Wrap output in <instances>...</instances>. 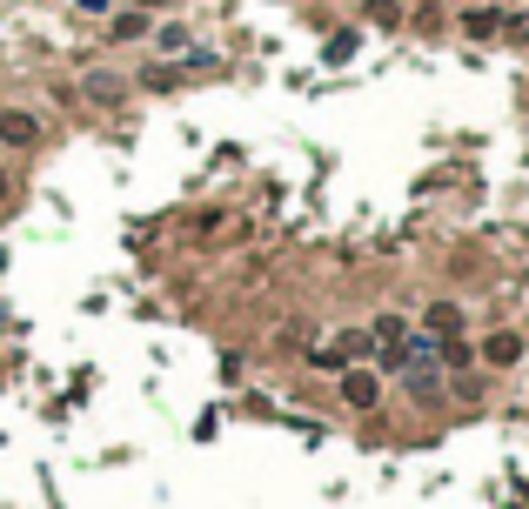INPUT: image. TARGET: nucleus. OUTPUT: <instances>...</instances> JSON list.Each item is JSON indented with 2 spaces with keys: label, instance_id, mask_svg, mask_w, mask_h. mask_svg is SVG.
I'll return each instance as SVG.
<instances>
[{
  "label": "nucleus",
  "instance_id": "nucleus-12",
  "mask_svg": "<svg viewBox=\"0 0 529 509\" xmlns=\"http://www.w3.org/2000/svg\"><path fill=\"white\" fill-rule=\"evenodd\" d=\"M335 349L349 355V362H362V355L375 349V335H369V329H349V335H335Z\"/></svg>",
  "mask_w": 529,
  "mask_h": 509
},
{
  "label": "nucleus",
  "instance_id": "nucleus-13",
  "mask_svg": "<svg viewBox=\"0 0 529 509\" xmlns=\"http://www.w3.org/2000/svg\"><path fill=\"white\" fill-rule=\"evenodd\" d=\"M88 94L94 101H121V74H88Z\"/></svg>",
  "mask_w": 529,
  "mask_h": 509
},
{
  "label": "nucleus",
  "instance_id": "nucleus-10",
  "mask_svg": "<svg viewBox=\"0 0 529 509\" xmlns=\"http://www.w3.org/2000/svg\"><path fill=\"white\" fill-rule=\"evenodd\" d=\"M148 27H155V21H148V7H134V14H121V21L108 27V34H114V41H141Z\"/></svg>",
  "mask_w": 529,
  "mask_h": 509
},
{
  "label": "nucleus",
  "instance_id": "nucleus-15",
  "mask_svg": "<svg viewBox=\"0 0 529 509\" xmlns=\"http://www.w3.org/2000/svg\"><path fill=\"white\" fill-rule=\"evenodd\" d=\"M81 7H88V14H108V0H81Z\"/></svg>",
  "mask_w": 529,
  "mask_h": 509
},
{
  "label": "nucleus",
  "instance_id": "nucleus-8",
  "mask_svg": "<svg viewBox=\"0 0 529 509\" xmlns=\"http://www.w3.org/2000/svg\"><path fill=\"white\" fill-rule=\"evenodd\" d=\"M469 355H476V349H469L463 335H442V342H436V362H442V369H469Z\"/></svg>",
  "mask_w": 529,
  "mask_h": 509
},
{
  "label": "nucleus",
  "instance_id": "nucleus-7",
  "mask_svg": "<svg viewBox=\"0 0 529 509\" xmlns=\"http://www.w3.org/2000/svg\"><path fill=\"white\" fill-rule=\"evenodd\" d=\"M516 355H523V342H516V335H489V342H483V362H496V369H509V362H516Z\"/></svg>",
  "mask_w": 529,
  "mask_h": 509
},
{
  "label": "nucleus",
  "instance_id": "nucleus-14",
  "mask_svg": "<svg viewBox=\"0 0 529 509\" xmlns=\"http://www.w3.org/2000/svg\"><path fill=\"white\" fill-rule=\"evenodd\" d=\"M309 362H315V369H329V376H342V369H349V355L335 349V342H329V349H309Z\"/></svg>",
  "mask_w": 529,
  "mask_h": 509
},
{
  "label": "nucleus",
  "instance_id": "nucleus-17",
  "mask_svg": "<svg viewBox=\"0 0 529 509\" xmlns=\"http://www.w3.org/2000/svg\"><path fill=\"white\" fill-rule=\"evenodd\" d=\"M141 7H168V0H141Z\"/></svg>",
  "mask_w": 529,
  "mask_h": 509
},
{
  "label": "nucleus",
  "instance_id": "nucleus-18",
  "mask_svg": "<svg viewBox=\"0 0 529 509\" xmlns=\"http://www.w3.org/2000/svg\"><path fill=\"white\" fill-rule=\"evenodd\" d=\"M416 7H436V0H416Z\"/></svg>",
  "mask_w": 529,
  "mask_h": 509
},
{
  "label": "nucleus",
  "instance_id": "nucleus-3",
  "mask_svg": "<svg viewBox=\"0 0 529 509\" xmlns=\"http://www.w3.org/2000/svg\"><path fill=\"white\" fill-rule=\"evenodd\" d=\"M422 329L436 335H463V309H456V302H449V295H442V302H429V315H422Z\"/></svg>",
  "mask_w": 529,
  "mask_h": 509
},
{
  "label": "nucleus",
  "instance_id": "nucleus-1",
  "mask_svg": "<svg viewBox=\"0 0 529 509\" xmlns=\"http://www.w3.org/2000/svg\"><path fill=\"white\" fill-rule=\"evenodd\" d=\"M342 402H349V409H375V402H382V376H369V369H342Z\"/></svg>",
  "mask_w": 529,
  "mask_h": 509
},
{
  "label": "nucleus",
  "instance_id": "nucleus-2",
  "mask_svg": "<svg viewBox=\"0 0 529 509\" xmlns=\"http://www.w3.org/2000/svg\"><path fill=\"white\" fill-rule=\"evenodd\" d=\"M0 141H7V148H34V141H41V121L21 114V108H0Z\"/></svg>",
  "mask_w": 529,
  "mask_h": 509
},
{
  "label": "nucleus",
  "instance_id": "nucleus-4",
  "mask_svg": "<svg viewBox=\"0 0 529 509\" xmlns=\"http://www.w3.org/2000/svg\"><path fill=\"white\" fill-rule=\"evenodd\" d=\"M463 34L469 41H489V34H503V14L496 7H463Z\"/></svg>",
  "mask_w": 529,
  "mask_h": 509
},
{
  "label": "nucleus",
  "instance_id": "nucleus-5",
  "mask_svg": "<svg viewBox=\"0 0 529 509\" xmlns=\"http://www.w3.org/2000/svg\"><path fill=\"white\" fill-rule=\"evenodd\" d=\"M369 335L382 342V349H402V342H409V322H402V315H375ZM402 355H409V349H402Z\"/></svg>",
  "mask_w": 529,
  "mask_h": 509
},
{
  "label": "nucleus",
  "instance_id": "nucleus-6",
  "mask_svg": "<svg viewBox=\"0 0 529 509\" xmlns=\"http://www.w3.org/2000/svg\"><path fill=\"white\" fill-rule=\"evenodd\" d=\"M402 382H409V396H422V402L442 396V376H436V369H422V362H409V369H402Z\"/></svg>",
  "mask_w": 529,
  "mask_h": 509
},
{
  "label": "nucleus",
  "instance_id": "nucleus-19",
  "mask_svg": "<svg viewBox=\"0 0 529 509\" xmlns=\"http://www.w3.org/2000/svg\"><path fill=\"white\" fill-rule=\"evenodd\" d=\"M0 268H7V255H0Z\"/></svg>",
  "mask_w": 529,
  "mask_h": 509
},
{
  "label": "nucleus",
  "instance_id": "nucleus-16",
  "mask_svg": "<svg viewBox=\"0 0 529 509\" xmlns=\"http://www.w3.org/2000/svg\"><path fill=\"white\" fill-rule=\"evenodd\" d=\"M0 201H7V168H0Z\"/></svg>",
  "mask_w": 529,
  "mask_h": 509
},
{
  "label": "nucleus",
  "instance_id": "nucleus-11",
  "mask_svg": "<svg viewBox=\"0 0 529 509\" xmlns=\"http://www.w3.org/2000/svg\"><path fill=\"white\" fill-rule=\"evenodd\" d=\"M155 47H161V54H188V27H181V21H161L155 27Z\"/></svg>",
  "mask_w": 529,
  "mask_h": 509
},
{
  "label": "nucleus",
  "instance_id": "nucleus-9",
  "mask_svg": "<svg viewBox=\"0 0 529 509\" xmlns=\"http://www.w3.org/2000/svg\"><path fill=\"white\" fill-rule=\"evenodd\" d=\"M355 47H362V34H355V27H342V34H329V47H322V61L329 67H342L355 54Z\"/></svg>",
  "mask_w": 529,
  "mask_h": 509
}]
</instances>
